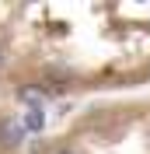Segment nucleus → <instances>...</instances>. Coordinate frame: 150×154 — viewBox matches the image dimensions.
Returning <instances> with one entry per match:
<instances>
[{
    "mask_svg": "<svg viewBox=\"0 0 150 154\" xmlns=\"http://www.w3.org/2000/svg\"><path fill=\"white\" fill-rule=\"evenodd\" d=\"M42 126H46V112L38 105H28V112L21 116V130L25 133H42Z\"/></svg>",
    "mask_w": 150,
    "mask_h": 154,
    "instance_id": "1",
    "label": "nucleus"
},
{
    "mask_svg": "<svg viewBox=\"0 0 150 154\" xmlns=\"http://www.w3.org/2000/svg\"><path fill=\"white\" fill-rule=\"evenodd\" d=\"M21 137H25L21 123H4V126H0V144H7V147H18V144H21Z\"/></svg>",
    "mask_w": 150,
    "mask_h": 154,
    "instance_id": "2",
    "label": "nucleus"
},
{
    "mask_svg": "<svg viewBox=\"0 0 150 154\" xmlns=\"http://www.w3.org/2000/svg\"><path fill=\"white\" fill-rule=\"evenodd\" d=\"M21 102H32V105H38V102H42V91H35V88H21Z\"/></svg>",
    "mask_w": 150,
    "mask_h": 154,
    "instance_id": "3",
    "label": "nucleus"
},
{
    "mask_svg": "<svg viewBox=\"0 0 150 154\" xmlns=\"http://www.w3.org/2000/svg\"><path fill=\"white\" fill-rule=\"evenodd\" d=\"M56 154H77V151H70V147H59V151Z\"/></svg>",
    "mask_w": 150,
    "mask_h": 154,
    "instance_id": "4",
    "label": "nucleus"
},
{
    "mask_svg": "<svg viewBox=\"0 0 150 154\" xmlns=\"http://www.w3.org/2000/svg\"><path fill=\"white\" fill-rule=\"evenodd\" d=\"M0 63H4V49H0Z\"/></svg>",
    "mask_w": 150,
    "mask_h": 154,
    "instance_id": "5",
    "label": "nucleus"
}]
</instances>
